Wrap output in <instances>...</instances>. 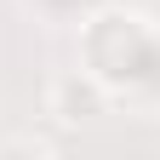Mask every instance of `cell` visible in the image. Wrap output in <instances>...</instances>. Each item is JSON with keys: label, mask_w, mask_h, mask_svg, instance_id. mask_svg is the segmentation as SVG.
Here are the masks:
<instances>
[{"label": "cell", "mask_w": 160, "mask_h": 160, "mask_svg": "<svg viewBox=\"0 0 160 160\" xmlns=\"http://www.w3.org/2000/svg\"><path fill=\"white\" fill-rule=\"evenodd\" d=\"M109 109V80L92 69H74L63 80H52V114L57 120H92Z\"/></svg>", "instance_id": "6da1fadb"}]
</instances>
